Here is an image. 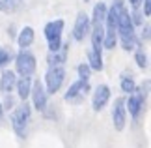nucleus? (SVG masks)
Returning a JSON list of instances; mask_svg holds the SVG:
<instances>
[{
    "label": "nucleus",
    "instance_id": "f257e3e1",
    "mask_svg": "<svg viewBox=\"0 0 151 148\" xmlns=\"http://www.w3.org/2000/svg\"><path fill=\"white\" fill-rule=\"evenodd\" d=\"M116 34L121 41V47L125 51H134L138 45V38H136V32H134V25H132V19H131V13L129 9L123 8L121 13L118 17V25H116Z\"/></svg>",
    "mask_w": 151,
    "mask_h": 148
},
{
    "label": "nucleus",
    "instance_id": "f03ea898",
    "mask_svg": "<svg viewBox=\"0 0 151 148\" xmlns=\"http://www.w3.org/2000/svg\"><path fill=\"white\" fill-rule=\"evenodd\" d=\"M125 8L123 0H114L112 6L106 9V19H104V38H103V49H114L118 34H116V25H118V17L121 9Z\"/></svg>",
    "mask_w": 151,
    "mask_h": 148
},
{
    "label": "nucleus",
    "instance_id": "7ed1b4c3",
    "mask_svg": "<svg viewBox=\"0 0 151 148\" xmlns=\"http://www.w3.org/2000/svg\"><path fill=\"white\" fill-rule=\"evenodd\" d=\"M30 120H32V109H30V105L24 101L22 105H19V107L15 109L13 116H11V124H13V129H15V133L19 135L21 139H24V137H26V133H28V126H30Z\"/></svg>",
    "mask_w": 151,
    "mask_h": 148
},
{
    "label": "nucleus",
    "instance_id": "20e7f679",
    "mask_svg": "<svg viewBox=\"0 0 151 148\" xmlns=\"http://www.w3.org/2000/svg\"><path fill=\"white\" fill-rule=\"evenodd\" d=\"M62 32H63V19H56L45 25L43 34L50 51H58L62 47Z\"/></svg>",
    "mask_w": 151,
    "mask_h": 148
},
{
    "label": "nucleus",
    "instance_id": "39448f33",
    "mask_svg": "<svg viewBox=\"0 0 151 148\" xmlns=\"http://www.w3.org/2000/svg\"><path fill=\"white\" fill-rule=\"evenodd\" d=\"M63 79H65L63 66H50L47 75H45V90H47V94H56L63 85Z\"/></svg>",
    "mask_w": 151,
    "mask_h": 148
},
{
    "label": "nucleus",
    "instance_id": "423d86ee",
    "mask_svg": "<svg viewBox=\"0 0 151 148\" xmlns=\"http://www.w3.org/2000/svg\"><path fill=\"white\" fill-rule=\"evenodd\" d=\"M15 68H17V71L21 73V77H30L36 71V56H34L30 51L21 49L19 55L15 56Z\"/></svg>",
    "mask_w": 151,
    "mask_h": 148
},
{
    "label": "nucleus",
    "instance_id": "0eeeda50",
    "mask_svg": "<svg viewBox=\"0 0 151 148\" xmlns=\"http://www.w3.org/2000/svg\"><path fill=\"white\" fill-rule=\"evenodd\" d=\"M144 103H146V94H144V86L142 88H134L129 94V99H125V109L129 111V114L134 118L140 116V112L144 111Z\"/></svg>",
    "mask_w": 151,
    "mask_h": 148
},
{
    "label": "nucleus",
    "instance_id": "6e6552de",
    "mask_svg": "<svg viewBox=\"0 0 151 148\" xmlns=\"http://www.w3.org/2000/svg\"><path fill=\"white\" fill-rule=\"evenodd\" d=\"M88 92H90V82L78 79V81H75L73 85L67 88L65 101H69V103H80L86 98V94H88Z\"/></svg>",
    "mask_w": 151,
    "mask_h": 148
},
{
    "label": "nucleus",
    "instance_id": "1a4fd4ad",
    "mask_svg": "<svg viewBox=\"0 0 151 148\" xmlns=\"http://www.w3.org/2000/svg\"><path fill=\"white\" fill-rule=\"evenodd\" d=\"M30 96H32L34 107H36L37 111H45V109H47V99H49V94H47V90H45V85H43L41 81H34V82H32Z\"/></svg>",
    "mask_w": 151,
    "mask_h": 148
},
{
    "label": "nucleus",
    "instance_id": "9d476101",
    "mask_svg": "<svg viewBox=\"0 0 151 148\" xmlns=\"http://www.w3.org/2000/svg\"><path fill=\"white\" fill-rule=\"evenodd\" d=\"M90 30H91V23H90V17L80 11L77 15V21H75V26H73V38L77 41H84L86 36H90Z\"/></svg>",
    "mask_w": 151,
    "mask_h": 148
},
{
    "label": "nucleus",
    "instance_id": "9b49d317",
    "mask_svg": "<svg viewBox=\"0 0 151 148\" xmlns=\"http://www.w3.org/2000/svg\"><path fill=\"white\" fill-rule=\"evenodd\" d=\"M112 122L116 131H123L125 122H127V109H125V99L118 98L114 101V109H112Z\"/></svg>",
    "mask_w": 151,
    "mask_h": 148
},
{
    "label": "nucleus",
    "instance_id": "f8f14e48",
    "mask_svg": "<svg viewBox=\"0 0 151 148\" xmlns=\"http://www.w3.org/2000/svg\"><path fill=\"white\" fill-rule=\"evenodd\" d=\"M108 99H110V88L106 85H99L95 88V94H93V98H91V105H93V111H101L106 107V103H108Z\"/></svg>",
    "mask_w": 151,
    "mask_h": 148
},
{
    "label": "nucleus",
    "instance_id": "ddd939ff",
    "mask_svg": "<svg viewBox=\"0 0 151 148\" xmlns=\"http://www.w3.org/2000/svg\"><path fill=\"white\" fill-rule=\"evenodd\" d=\"M15 82H17L15 71H11V69H4L2 77H0V92H2V94H11L13 88H15Z\"/></svg>",
    "mask_w": 151,
    "mask_h": 148
},
{
    "label": "nucleus",
    "instance_id": "4468645a",
    "mask_svg": "<svg viewBox=\"0 0 151 148\" xmlns=\"http://www.w3.org/2000/svg\"><path fill=\"white\" fill-rule=\"evenodd\" d=\"M67 51H69V45H63V43L58 51H50L49 56H47L49 68L50 66H63V62L67 60Z\"/></svg>",
    "mask_w": 151,
    "mask_h": 148
},
{
    "label": "nucleus",
    "instance_id": "2eb2a0df",
    "mask_svg": "<svg viewBox=\"0 0 151 148\" xmlns=\"http://www.w3.org/2000/svg\"><path fill=\"white\" fill-rule=\"evenodd\" d=\"M32 79L30 77H21L19 81L15 82V88H17V94H19V98L22 101H26L28 98H30V90H32Z\"/></svg>",
    "mask_w": 151,
    "mask_h": 148
},
{
    "label": "nucleus",
    "instance_id": "dca6fc26",
    "mask_svg": "<svg viewBox=\"0 0 151 148\" xmlns=\"http://www.w3.org/2000/svg\"><path fill=\"white\" fill-rule=\"evenodd\" d=\"M34 38H36V34H34V28L32 26H24L19 34V38H17V43H19L21 49H28L32 43H34Z\"/></svg>",
    "mask_w": 151,
    "mask_h": 148
},
{
    "label": "nucleus",
    "instance_id": "f3484780",
    "mask_svg": "<svg viewBox=\"0 0 151 148\" xmlns=\"http://www.w3.org/2000/svg\"><path fill=\"white\" fill-rule=\"evenodd\" d=\"M106 4L104 2H99V4H95V8H93V15H91V19L90 23L91 25H104V19H106Z\"/></svg>",
    "mask_w": 151,
    "mask_h": 148
},
{
    "label": "nucleus",
    "instance_id": "a211bd4d",
    "mask_svg": "<svg viewBox=\"0 0 151 148\" xmlns=\"http://www.w3.org/2000/svg\"><path fill=\"white\" fill-rule=\"evenodd\" d=\"M119 86H121V90H123L125 94H131L136 88L134 77H132L131 73H123V75H121V79H119Z\"/></svg>",
    "mask_w": 151,
    "mask_h": 148
},
{
    "label": "nucleus",
    "instance_id": "6ab92c4d",
    "mask_svg": "<svg viewBox=\"0 0 151 148\" xmlns=\"http://www.w3.org/2000/svg\"><path fill=\"white\" fill-rule=\"evenodd\" d=\"M21 4H22V0H4L2 4H0V9L2 11H15V9H19L21 8Z\"/></svg>",
    "mask_w": 151,
    "mask_h": 148
},
{
    "label": "nucleus",
    "instance_id": "aec40b11",
    "mask_svg": "<svg viewBox=\"0 0 151 148\" xmlns=\"http://www.w3.org/2000/svg\"><path fill=\"white\" fill-rule=\"evenodd\" d=\"M11 60H13V52H11V49L0 47V69H2L6 64H9Z\"/></svg>",
    "mask_w": 151,
    "mask_h": 148
},
{
    "label": "nucleus",
    "instance_id": "412c9836",
    "mask_svg": "<svg viewBox=\"0 0 151 148\" xmlns=\"http://www.w3.org/2000/svg\"><path fill=\"white\" fill-rule=\"evenodd\" d=\"M77 71H78V77L82 81H88L90 79V73H91V68L88 66V62H84V64H80V66L77 68Z\"/></svg>",
    "mask_w": 151,
    "mask_h": 148
},
{
    "label": "nucleus",
    "instance_id": "4be33fe9",
    "mask_svg": "<svg viewBox=\"0 0 151 148\" xmlns=\"http://www.w3.org/2000/svg\"><path fill=\"white\" fill-rule=\"evenodd\" d=\"M136 64H138V66H140L142 69H146L147 68V56L146 55H144V51H136Z\"/></svg>",
    "mask_w": 151,
    "mask_h": 148
},
{
    "label": "nucleus",
    "instance_id": "5701e85b",
    "mask_svg": "<svg viewBox=\"0 0 151 148\" xmlns=\"http://www.w3.org/2000/svg\"><path fill=\"white\" fill-rule=\"evenodd\" d=\"M13 103H15V101H13V98H11V94H4V103H2V107L9 111V109H13Z\"/></svg>",
    "mask_w": 151,
    "mask_h": 148
},
{
    "label": "nucleus",
    "instance_id": "b1692460",
    "mask_svg": "<svg viewBox=\"0 0 151 148\" xmlns=\"http://www.w3.org/2000/svg\"><path fill=\"white\" fill-rule=\"evenodd\" d=\"M144 15H146V17H149L151 15V0H144Z\"/></svg>",
    "mask_w": 151,
    "mask_h": 148
},
{
    "label": "nucleus",
    "instance_id": "393cba45",
    "mask_svg": "<svg viewBox=\"0 0 151 148\" xmlns=\"http://www.w3.org/2000/svg\"><path fill=\"white\" fill-rule=\"evenodd\" d=\"M129 2H131V8H132V9H138V8L142 6L144 0H129Z\"/></svg>",
    "mask_w": 151,
    "mask_h": 148
},
{
    "label": "nucleus",
    "instance_id": "a878e982",
    "mask_svg": "<svg viewBox=\"0 0 151 148\" xmlns=\"http://www.w3.org/2000/svg\"><path fill=\"white\" fill-rule=\"evenodd\" d=\"M144 39H149V25H146L144 28Z\"/></svg>",
    "mask_w": 151,
    "mask_h": 148
},
{
    "label": "nucleus",
    "instance_id": "bb28decb",
    "mask_svg": "<svg viewBox=\"0 0 151 148\" xmlns=\"http://www.w3.org/2000/svg\"><path fill=\"white\" fill-rule=\"evenodd\" d=\"M2 116H4V107H2V103H0V122H2Z\"/></svg>",
    "mask_w": 151,
    "mask_h": 148
}]
</instances>
